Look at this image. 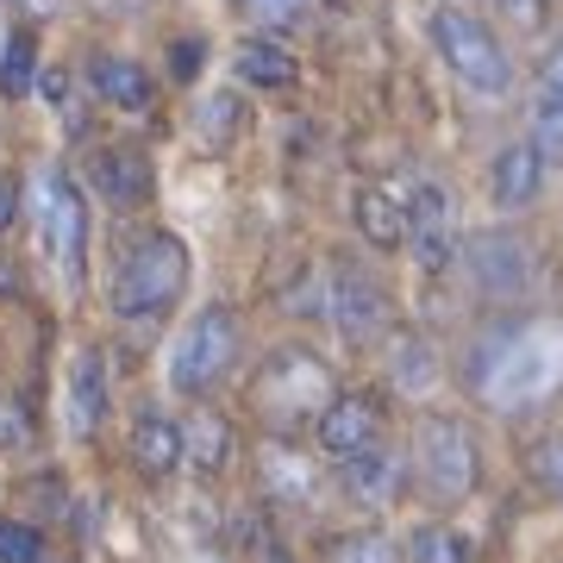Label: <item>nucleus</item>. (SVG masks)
Wrapping results in <instances>:
<instances>
[{
  "mask_svg": "<svg viewBox=\"0 0 563 563\" xmlns=\"http://www.w3.org/2000/svg\"><path fill=\"white\" fill-rule=\"evenodd\" d=\"M563 376V332L558 325H507L470 357V383L495 401H532Z\"/></svg>",
  "mask_w": 563,
  "mask_h": 563,
  "instance_id": "1",
  "label": "nucleus"
},
{
  "mask_svg": "<svg viewBox=\"0 0 563 563\" xmlns=\"http://www.w3.org/2000/svg\"><path fill=\"white\" fill-rule=\"evenodd\" d=\"M188 288V251H181L176 232H151V239L120 263L113 276V313L120 320H157L181 301Z\"/></svg>",
  "mask_w": 563,
  "mask_h": 563,
  "instance_id": "2",
  "label": "nucleus"
},
{
  "mask_svg": "<svg viewBox=\"0 0 563 563\" xmlns=\"http://www.w3.org/2000/svg\"><path fill=\"white\" fill-rule=\"evenodd\" d=\"M325 401H332V376H325V363L313 351H276L263 363V376L251 383V407L276 432H288L301 420H320Z\"/></svg>",
  "mask_w": 563,
  "mask_h": 563,
  "instance_id": "3",
  "label": "nucleus"
},
{
  "mask_svg": "<svg viewBox=\"0 0 563 563\" xmlns=\"http://www.w3.org/2000/svg\"><path fill=\"white\" fill-rule=\"evenodd\" d=\"M432 44H439V57L451 63V76H457L463 88H476L488 101H501L507 88H514V63H507L501 38H495L483 20H470L457 7H439V13H432Z\"/></svg>",
  "mask_w": 563,
  "mask_h": 563,
  "instance_id": "4",
  "label": "nucleus"
},
{
  "mask_svg": "<svg viewBox=\"0 0 563 563\" xmlns=\"http://www.w3.org/2000/svg\"><path fill=\"white\" fill-rule=\"evenodd\" d=\"M232 357H239V320L225 307H207L169 351V383L181 395H201V388H213L232 369Z\"/></svg>",
  "mask_w": 563,
  "mask_h": 563,
  "instance_id": "5",
  "label": "nucleus"
},
{
  "mask_svg": "<svg viewBox=\"0 0 563 563\" xmlns=\"http://www.w3.org/2000/svg\"><path fill=\"white\" fill-rule=\"evenodd\" d=\"M38 239H44V257L76 282L81 257H88V201H81L76 181L57 176V169L38 176Z\"/></svg>",
  "mask_w": 563,
  "mask_h": 563,
  "instance_id": "6",
  "label": "nucleus"
},
{
  "mask_svg": "<svg viewBox=\"0 0 563 563\" xmlns=\"http://www.w3.org/2000/svg\"><path fill=\"white\" fill-rule=\"evenodd\" d=\"M420 476H426L432 495H444V501H457V495L476 488V444H470V432H463L457 420H426L420 426Z\"/></svg>",
  "mask_w": 563,
  "mask_h": 563,
  "instance_id": "7",
  "label": "nucleus"
},
{
  "mask_svg": "<svg viewBox=\"0 0 563 563\" xmlns=\"http://www.w3.org/2000/svg\"><path fill=\"white\" fill-rule=\"evenodd\" d=\"M376 432H383V407H376V395H339V401H325V413L313 420V439H320L325 457H357V451H369L376 444Z\"/></svg>",
  "mask_w": 563,
  "mask_h": 563,
  "instance_id": "8",
  "label": "nucleus"
},
{
  "mask_svg": "<svg viewBox=\"0 0 563 563\" xmlns=\"http://www.w3.org/2000/svg\"><path fill=\"white\" fill-rule=\"evenodd\" d=\"M325 313H332V325H339L344 339L363 344V339H376V332L388 325V295L369 276L344 269V276L332 282V307H325Z\"/></svg>",
  "mask_w": 563,
  "mask_h": 563,
  "instance_id": "9",
  "label": "nucleus"
},
{
  "mask_svg": "<svg viewBox=\"0 0 563 563\" xmlns=\"http://www.w3.org/2000/svg\"><path fill=\"white\" fill-rule=\"evenodd\" d=\"M88 176L101 188L113 207H144L151 201V157L132 151V144H101L95 157H88Z\"/></svg>",
  "mask_w": 563,
  "mask_h": 563,
  "instance_id": "10",
  "label": "nucleus"
},
{
  "mask_svg": "<svg viewBox=\"0 0 563 563\" xmlns=\"http://www.w3.org/2000/svg\"><path fill=\"white\" fill-rule=\"evenodd\" d=\"M470 269H476V288L483 295H520L526 276H532L520 239H507V232H483V239L470 244Z\"/></svg>",
  "mask_w": 563,
  "mask_h": 563,
  "instance_id": "11",
  "label": "nucleus"
},
{
  "mask_svg": "<svg viewBox=\"0 0 563 563\" xmlns=\"http://www.w3.org/2000/svg\"><path fill=\"white\" fill-rule=\"evenodd\" d=\"M407 244L420 251L426 269H439V263L451 257V195L432 188V181L407 201Z\"/></svg>",
  "mask_w": 563,
  "mask_h": 563,
  "instance_id": "12",
  "label": "nucleus"
},
{
  "mask_svg": "<svg viewBox=\"0 0 563 563\" xmlns=\"http://www.w3.org/2000/svg\"><path fill=\"white\" fill-rule=\"evenodd\" d=\"M539 181H544V157L539 144H507L501 157H495V169H488V195L501 207H532L539 201Z\"/></svg>",
  "mask_w": 563,
  "mask_h": 563,
  "instance_id": "13",
  "label": "nucleus"
},
{
  "mask_svg": "<svg viewBox=\"0 0 563 563\" xmlns=\"http://www.w3.org/2000/svg\"><path fill=\"white\" fill-rule=\"evenodd\" d=\"M344 495L363 507H388L401 495V463L388 457V451H357V457H344Z\"/></svg>",
  "mask_w": 563,
  "mask_h": 563,
  "instance_id": "14",
  "label": "nucleus"
},
{
  "mask_svg": "<svg viewBox=\"0 0 563 563\" xmlns=\"http://www.w3.org/2000/svg\"><path fill=\"white\" fill-rule=\"evenodd\" d=\"M88 81H95V95L125 113H144L151 107V76H144V63L132 57H95L88 63Z\"/></svg>",
  "mask_w": 563,
  "mask_h": 563,
  "instance_id": "15",
  "label": "nucleus"
},
{
  "mask_svg": "<svg viewBox=\"0 0 563 563\" xmlns=\"http://www.w3.org/2000/svg\"><path fill=\"white\" fill-rule=\"evenodd\" d=\"M132 457H139L144 476H169L181 463V426H169L163 413H139V426H132Z\"/></svg>",
  "mask_w": 563,
  "mask_h": 563,
  "instance_id": "16",
  "label": "nucleus"
},
{
  "mask_svg": "<svg viewBox=\"0 0 563 563\" xmlns=\"http://www.w3.org/2000/svg\"><path fill=\"white\" fill-rule=\"evenodd\" d=\"M357 225H363L369 244L395 251V244H407V201H395L388 188H363L357 195Z\"/></svg>",
  "mask_w": 563,
  "mask_h": 563,
  "instance_id": "17",
  "label": "nucleus"
},
{
  "mask_svg": "<svg viewBox=\"0 0 563 563\" xmlns=\"http://www.w3.org/2000/svg\"><path fill=\"white\" fill-rule=\"evenodd\" d=\"M101 413H107L101 357H76V376H69V426H76V432H95Z\"/></svg>",
  "mask_w": 563,
  "mask_h": 563,
  "instance_id": "18",
  "label": "nucleus"
},
{
  "mask_svg": "<svg viewBox=\"0 0 563 563\" xmlns=\"http://www.w3.org/2000/svg\"><path fill=\"white\" fill-rule=\"evenodd\" d=\"M239 76L251 81V88H288L301 69H295V57H288L282 44H244L239 51Z\"/></svg>",
  "mask_w": 563,
  "mask_h": 563,
  "instance_id": "19",
  "label": "nucleus"
},
{
  "mask_svg": "<svg viewBox=\"0 0 563 563\" xmlns=\"http://www.w3.org/2000/svg\"><path fill=\"white\" fill-rule=\"evenodd\" d=\"M181 451L201 463V476H213V470H225V457H232V426H225L220 413H201L195 432L181 439Z\"/></svg>",
  "mask_w": 563,
  "mask_h": 563,
  "instance_id": "20",
  "label": "nucleus"
},
{
  "mask_svg": "<svg viewBox=\"0 0 563 563\" xmlns=\"http://www.w3.org/2000/svg\"><path fill=\"white\" fill-rule=\"evenodd\" d=\"M32 76H38V44L20 32V38H7V51H0V95L7 101L32 95Z\"/></svg>",
  "mask_w": 563,
  "mask_h": 563,
  "instance_id": "21",
  "label": "nucleus"
},
{
  "mask_svg": "<svg viewBox=\"0 0 563 563\" xmlns=\"http://www.w3.org/2000/svg\"><path fill=\"white\" fill-rule=\"evenodd\" d=\"M532 144H539L544 163H563V101L544 88L539 107H532Z\"/></svg>",
  "mask_w": 563,
  "mask_h": 563,
  "instance_id": "22",
  "label": "nucleus"
},
{
  "mask_svg": "<svg viewBox=\"0 0 563 563\" xmlns=\"http://www.w3.org/2000/svg\"><path fill=\"white\" fill-rule=\"evenodd\" d=\"M413 563H470V544L451 526H420L413 532Z\"/></svg>",
  "mask_w": 563,
  "mask_h": 563,
  "instance_id": "23",
  "label": "nucleus"
},
{
  "mask_svg": "<svg viewBox=\"0 0 563 563\" xmlns=\"http://www.w3.org/2000/svg\"><path fill=\"white\" fill-rule=\"evenodd\" d=\"M325 558L332 563H401V551H395L383 532H351V539H339Z\"/></svg>",
  "mask_w": 563,
  "mask_h": 563,
  "instance_id": "24",
  "label": "nucleus"
},
{
  "mask_svg": "<svg viewBox=\"0 0 563 563\" xmlns=\"http://www.w3.org/2000/svg\"><path fill=\"white\" fill-rule=\"evenodd\" d=\"M0 563H44L38 526H25V520H0Z\"/></svg>",
  "mask_w": 563,
  "mask_h": 563,
  "instance_id": "25",
  "label": "nucleus"
},
{
  "mask_svg": "<svg viewBox=\"0 0 563 563\" xmlns=\"http://www.w3.org/2000/svg\"><path fill=\"white\" fill-rule=\"evenodd\" d=\"M239 120H244L239 95H213V101L201 107V132H207V144H225L232 132H239Z\"/></svg>",
  "mask_w": 563,
  "mask_h": 563,
  "instance_id": "26",
  "label": "nucleus"
},
{
  "mask_svg": "<svg viewBox=\"0 0 563 563\" xmlns=\"http://www.w3.org/2000/svg\"><path fill=\"white\" fill-rule=\"evenodd\" d=\"M20 444H32V413L7 395L0 401V451H20Z\"/></svg>",
  "mask_w": 563,
  "mask_h": 563,
  "instance_id": "27",
  "label": "nucleus"
},
{
  "mask_svg": "<svg viewBox=\"0 0 563 563\" xmlns=\"http://www.w3.org/2000/svg\"><path fill=\"white\" fill-rule=\"evenodd\" d=\"M532 476H539L544 488H558V495H563V439L532 444Z\"/></svg>",
  "mask_w": 563,
  "mask_h": 563,
  "instance_id": "28",
  "label": "nucleus"
},
{
  "mask_svg": "<svg viewBox=\"0 0 563 563\" xmlns=\"http://www.w3.org/2000/svg\"><path fill=\"white\" fill-rule=\"evenodd\" d=\"M13 220H20V181L0 169V232H7Z\"/></svg>",
  "mask_w": 563,
  "mask_h": 563,
  "instance_id": "29",
  "label": "nucleus"
},
{
  "mask_svg": "<svg viewBox=\"0 0 563 563\" xmlns=\"http://www.w3.org/2000/svg\"><path fill=\"white\" fill-rule=\"evenodd\" d=\"M244 7H251V13H263V20H288L301 0H244Z\"/></svg>",
  "mask_w": 563,
  "mask_h": 563,
  "instance_id": "30",
  "label": "nucleus"
},
{
  "mask_svg": "<svg viewBox=\"0 0 563 563\" xmlns=\"http://www.w3.org/2000/svg\"><path fill=\"white\" fill-rule=\"evenodd\" d=\"M544 88H551V95L563 101V44L551 51V63H544Z\"/></svg>",
  "mask_w": 563,
  "mask_h": 563,
  "instance_id": "31",
  "label": "nucleus"
},
{
  "mask_svg": "<svg viewBox=\"0 0 563 563\" xmlns=\"http://www.w3.org/2000/svg\"><path fill=\"white\" fill-rule=\"evenodd\" d=\"M195 63H201V44H176V76H195Z\"/></svg>",
  "mask_w": 563,
  "mask_h": 563,
  "instance_id": "32",
  "label": "nucleus"
},
{
  "mask_svg": "<svg viewBox=\"0 0 563 563\" xmlns=\"http://www.w3.org/2000/svg\"><path fill=\"white\" fill-rule=\"evenodd\" d=\"M507 13H520V20H532V13H539V0H501Z\"/></svg>",
  "mask_w": 563,
  "mask_h": 563,
  "instance_id": "33",
  "label": "nucleus"
},
{
  "mask_svg": "<svg viewBox=\"0 0 563 563\" xmlns=\"http://www.w3.org/2000/svg\"><path fill=\"white\" fill-rule=\"evenodd\" d=\"M25 13H51V7H57V0H20Z\"/></svg>",
  "mask_w": 563,
  "mask_h": 563,
  "instance_id": "34",
  "label": "nucleus"
},
{
  "mask_svg": "<svg viewBox=\"0 0 563 563\" xmlns=\"http://www.w3.org/2000/svg\"><path fill=\"white\" fill-rule=\"evenodd\" d=\"M276 563H282V558H276Z\"/></svg>",
  "mask_w": 563,
  "mask_h": 563,
  "instance_id": "35",
  "label": "nucleus"
}]
</instances>
